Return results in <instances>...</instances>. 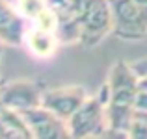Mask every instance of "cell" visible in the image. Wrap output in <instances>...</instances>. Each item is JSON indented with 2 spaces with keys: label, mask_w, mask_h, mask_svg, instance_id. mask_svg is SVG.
<instances>
[{
  "label": "cell",
  "mask_w": 147,
  "mask_h": 139,
  "mask_svg": "<svg viewBox=\"0 0 147 139\" xmlns=\"http://www.w3.org/2000/svg\"><path fill=\"white\" fill-rule=\"evenodd\" d=\"M106 84L110 87V100L106 106L108 126L123 132L129 137V124L136 111L140 80H138L132 65L123 59H117L112 65Z\"/></svg>",
  "instance_id": "6da1fadb"
},
{
  "label": "cell",
  "mask_w": 147,
  "mask_h": 139,
  "mask_svg": "<svg viewBox=\"0 0 147 139\" xmlns=\"http://www.w3.org/2000/svg\"><path fill=\"white\" fill-rule=\"evenodd\" d=\"M110 100V87L104 82L97 95L88 96V100L75 111L67 121L71 137H102L108 128L106 106Z\"/></svg>",
  "instance_id": "7a4b0ae2"
},
{
  "label": "cell",
  "mask_w": 147,
  "mask_h": 139,
  "mask_svg": "<svg viewBox=\"0 0 147 139\" xmlns=\"http://www.w3.org/2000/svg\"><path fill=\"white\" fill-rule=\"evenodd\" d=\"M108 35H114V13L110 0H90L80 17L78 45L84 48H95Z\"/></svg>",
  "instance_id": "3957f363"
},
{
  "label": "cell",
  "mask_w": 147,
  "mask_h": 139,
  "mask_svg": "<svg viewBox=\"0 0 147 139\" xmlns=\"http://www.w3.org/2000/svg\"><path fill=\"white\" fill-rule=\"evenodd\" d=\"M114 13V35L123 41L147 37V4L136 0H110Z\"/></svg>",
  "instance_id": "277c9868"
},
{
  "label": "cell",
  "mask_w": 147,
  "mask_h": 139,
  "mask_svg": "<svg viewBox=\"0 0 147 139\" xmlns=\"http://www.w3.org/2000/svg\"><path fill=\"white\" fill-rule=\"evenodd\" d=\"M47 84L39 80H13L0 84V102L17 111L43 106V95Z\"/></svg>",
  "instance_id": "5b68a950"
},
{
  "label": "cell",
  "mask_w": 147,
  "mask_h": 139,
  "mask_svg": "<svg viewBox=\"0 0 147 139\" xmlns=\"http://www.w3.org/2000/svg\"><path fill=\"white\" fill-rule=\"evenodd\" d=\"M88 96L90 95L84 86L47 87L43 95V106L63 121H69L75 115V111L88 100Z\"/></svg>",
  "instance_id": "8992f818"
},
{
  "label": "cell",
  "mask_w": 147,
  "mask_h": 139,
  "mask_svg": "<svg viewBox=\"0 0 147 139\" xmlns=\"http://www.w3.org/2000/svg\"><path fill=\"white\" fill-rule=\"evenodd\" d=\"M21 113H22V117H24L26 124H28L30 132H32V137H39V139L71 137L67 121L58 117L56 113H52V111L47 110L45 106L22 110Z\"/></svg>",
  "instance_id": "52a82bcc"
},
{
  "label": "cell",
  "mask_w": 147,
  "mask_h": 139,
  "mask_svg": "<svg viewBox=\"0 0 147 139\" xmlns=\"http://www.w3.org/2000/svg\"><path fill=\"white\" fill-rule=\"evenodd\" d=\"M90 0H49L60 19L58 39L61 45L78 43L80 39V17Z\"/></svg>",
  "instance_id": "ba28073f"
},
{
  "label": "cell",
  "mask_w": 147,
  "mask_h": 139,
  "mask_svg": "<svg viewBox=\"0 0 147 139\" xmlns=\"http://www.w3.org/2000/svg\"><path fill=\"white\" fill-rule=\"evenodd\" d=\"M30 22L22 17L17 6L7 0H0V43L7 46L24 45Z\"/></svg>",
  "instance_id": "9c48e42d"
},
{
  "label": "cell",
  "mask_w": 147,
  "mask_h": 139,
  "mask_svg": "<svg viewBox=\"0 0 147 139\" xmlns=\"http://www.w3.org/2000/svg\"><path fill=\"white\" fill-rule=\"evenodd\" d=\"M24 45L32 56L39 57V59H49L56 54L58 46H60V39H58L56 32H47V30L36 28L30 24L28 32L24 37Z\"/></svg>",
  "instance_id": "30bf717a"
},
{
  "label": "cell",
  "mask_w": 147,
  "mask_h": 139,
  "mask_svg": "<svg viewBox=\"0 0 147 139\" xmlns=\"http://www.w3.org/2000/svg\"><path fill=\"white\" fill-rule=\"evenodd\" d=\"M32 26L41 30H47V32H58V26H60V19H58V13L54 11V7L49 4V7H45L32 22Z\"/></svg>",
  "instance_id": "8fae6325"
},
{
  "label": "cell",
  "mask_w": 147,
  "mask_h": 139,
  "mask_svg": "<svg viewBox=\"0 0 147 139\" xmlns=\"http://www.w3.org/2000/svg\"><path fill=\"white\" fill-rule=\"evenodd\" d=\"M17 9L28 22H32L45 7H49V0H15Z\"/></svg>",
  "instance_id": "7c38bea8"
},
{
  "label": "cell",
  "mask_w": 147,
  "mask_h": 139,
  "mask_svg": "<svg viewBox=\"0 0 147 139\" xmlns=\"http://www.w3.org/2000/svg\"><path fill=\"white\" fill-rule=\"evenodd\" d=\"M129 137H147V110H136L129 124Z\"/></svg>",
  "instance_id": "4fadbf2b"
},
{
  "label": "cell",
  "mask_w": 147,
  "mask_h": 139,
  "mask_svg": "<svg viewBox=\"0 0 147 139\" xmlns=\"http://www.w3.org/2000/svg\"><path fill=\"white\" fill-rule=\"evenodd\" d=\"M130 65H132L138 80H140V86L147 87V57H142V59H138V61H132Z\"/></svg>",
  "instance_id": "5bb4252c"
}]
</instances>
